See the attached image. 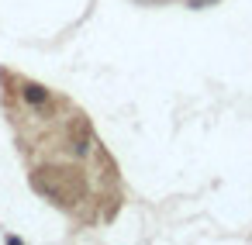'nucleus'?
<instances>
[]
</instances>
